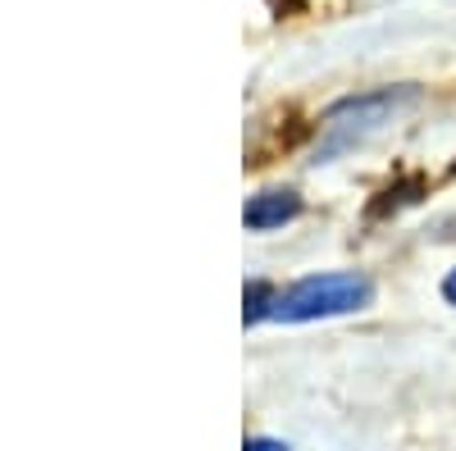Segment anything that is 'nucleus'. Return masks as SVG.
Here are the masks:
<instances>
[{"label":"nucleus","instance_id":"f257e3e1","mask_svg":"<svg viewBox=\"0 0 456 451\" xmlns=\"http://www.w3.org/2000/svg\"><path fill=\"white\" fill-rule=\"evenodd\" d=\"M420 101V87H379V92H361V96H347L338 101L329 115L320 119V150L315 156H338V150H352L356 141L374 137L384 124H393L402 109H411Z\"/></svg>","mask_w":456,"mask_h":451},{"label":"nucleus","instance_id":"f03ea898","mask_svg":"<svg viewBox=\"0 0 456 451\" xmlns=\"http://www.w3.org/2000/svg\"><path fill=\"white\" fill-rule=\"evenodd\" d=\"M374 296V283L365 274H311L279 292L274 319L283 324H311V319H333V315H352L365 310Z\"/></svg>","mask_w":456,"mask_h":451},{"label":"nucleus","instance_id":"7ed1b4c3","mask_svg":"<svg viewBox=\"0 0 456 451\" xmlns=\"http://www.w3.org/2000/svg\"><path fill=\"white\" fill-rule=\"evenodd\" d=\"M301 214V197L288 192V187H270V192H256L242 210V223L251 233H270V229H283Z\"/></svg>","mask_w":456,"mask_h":451},{"label":"nucleus","instance_id":"20e7f679","mask_svg":"<svg viewBox=\"0 0 456 451\" xmlns=\"http://www.w3.org/2000/svg\"><path fill=\"white\" fill-rule=\"evenodd\" d=\"M279 306V292L270 283H247V306H242V324H260L270 319Z\"/></svg>","mask_w":456,"mask_h":451},{"label":"nucleus","instance_id":"39448f33","mask_svg":"<svg viewBox=\"0 0 456 451\" xmlns=\"http://www.w3.org/2000/svg\"><path fill=\"white\" fill-rule=\"evenodd\" d=\"M242 451H288V442H279V438H247Z\"/></svg>","mask_w":456,"mask_h":451},{"label":"nucleus","instance_id":"423d86ee","mask_svg":"<svg viewBox=\"0 0 456 451\" xmlns=\"http://www.w3.org/2000/svg\"><path fill=\"white\" fill-rule=\"evenodd\" d=\"M443 301H447V306H456V270L443 278Z\"/></svg>","mask_w":456,"mask_h":451}]
</instances>
